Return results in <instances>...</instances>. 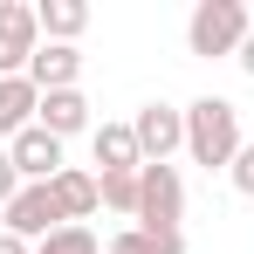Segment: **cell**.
Returning a JSON list of instances; mask_svg holds the SVG:
<instances>
[{
  "label": "cell",
  "instance_id": "cell-1",
  "mask_svg": "<svg viewBox=\"0 0 254 254\" xmlns=\"http://www.w3.org/2000/svg\"><path fill=\"white\" fill-rule=\"evenodd\" d=\"M241 110L227 103V96H199V103H186V151H192V165L206 172H227L241 158Z\"/></svg>",
  "mask_w": 254,
  "mask_h": 254
},
{
  "label": "cell",
  "instance_id": "cell-2",
  "mask_svg": "<svg viewBox=\"0 0 254 254\" xmlns=\"http://www.w3.org/2000/svg\"><path fill=\"white\" fill-rule=\"evenodd\" d=\"M254 35V21H248V7L241 0H199L192 7V21H186V48L192 55H241V42Z\"/></svg>",
  "mask_w": 254,
  "mask_h": 254
},
{
  "label": "cell",
  "instance_id": "cell-3",
  "mask_svg": "<svg viewBox=\"0 0 254 254\" xmlns=\"http://www.w3.org/2000/svg\"><path fill=\"white\" fill-rule=\"evenodd\" d=\"M137 227H151V234H179V220H186V179L179 165H144L137 172Z\"/></svg>",
  "mask_w": 254,
  "mask_h": 254
},
{
  "label": "cell",
  "instance_id": "cell-4",
  "mask_svg": "<svg viewBox=\"0 0 254 254\" xmlns=\"http://www.w3.org/2000/svg\"><path fill=\"white\" fill-rule=\"evenodd\" d=\"M130 130H137L144 165H172V151H186V110H172V103H144Z\"/></svg>",
  "mask_w": 254,
  "mask_h": 254
},
{
  "label": "cell",
  "instance_id": "cell-5",
  "mask_svg": "<svg viewBox=\"0 0 254 254\" xmlns=\"http://www.w3.org/2000/svg\"><path fill=\"white\" fill-rule=\"evenodd\" d=\"M35 48H42V21H35V7L0 0V76H28Z\"/></svg>",
  "mask_w": 254,
  "mask_h": 254
},
{
  "label": "cell",
  "instance_id": "cell-6",
  "mask_svg": "<svg viewBox=\"0 0 254 254\" xmlns=\"http://www.w3.org/2000/svg\"><path fill=\"white\" fill-rule=\"evenodd\" d=\"M0 227H7V234H21L28 248H42L48 234H55V227H69V220H62V206H55V192H48V186H21Z\"/></svg>",
  "mask_w": 254,
  "mask_h": 254
},
{
  "label": "cell",
  "instance_id": "cell-7",
  "mask_svg": "<svg viewBox=\"0 0 254 254\" xmlns=\"http://www.w3.org/2000/svg\"><path fill=\"white\" fill-rule=\"evenodd\" d=\"M7 158L21 172V186H55V172H62V137H48L42 124H28L14 144H7Z\"/></svg>",
  "mask_w": 254,
  "mask_h": 254
},
{
  "label": "cell",
  "instance_id": "cell-8",
  "mask_svg": "<svg viewBox=\"0 0 254 254\" xmlns=\"http://www.w3.org/2000/svg\"><path fill=\"white\" fill-rule=\"evenodd\" d=\"M76 76H83V48H69V42H42L35 48V62H28V83L42 89H76Z\"/></svg>",
  "mask_w": 254,
  "mask_h": 254
},
{
  "label": "cell",
  "instance_id": "cell-9",
  "mask_svg": "<svg viewBox=\"0 0 254 254\" xmlns=\"http://www.w3.org/2000/svg\"><path fill=\"white\" fill-rule=\"evenodd\" d=\"M48 192H55V206H62V220H69V227H83L89 213L103 206L96 172H76V165H62V172H55V186H48Z\"/></svg>",
  "mask_w": 254,
  "mask_h": 254
},
{
  "label": "cell",
  "instance_id": "cell-10",
  "mask_svg": "<svg viewBox=\"0 0 254 254\" xmlns=\"http://www.w3.org/2000/svg\"><path fill=\"white\" fill-rule=\"evenodd\" d=\"M35 124H42L48 137L96 130V124H89V96H83V89H48V96H42V110H35Z\"/></svg>",
  "mask_w": 254,
  "mask_h": 254
},
{
  "label": "cell",
  "instance_id": "cell-11",
  "mask_svg": "<svg viewBox=\"0 0 254 254\" xmlns=\"http://www.w3.org/2000/svg\"><path fill=\"white\" fill-rule=\"evenodd\" d=\"M35 110H42V89L28 83V76H0V137L7 144L35 124Z\"/></svg>",
  "mask_w": 254,
  "mask_h": 254
},
{
  "label": "cell",
  "instance_id": "cell-12",
  "mask_svg": "<svg viewBox=\"0 0 254 254\" xmlns=\"http://www.w3.org/2000/svg\"><path fill=\"white\" fill-rule=\"evenodd\" d=\"M89 151H96V165H103V172H137V165H144L137 130H130V124H96V130H89Z\"/></svg>",
  "mask_w": 254,
  "mask_h": 254
},
{
  "label": "cell",
  "instance_id": "cell-13",
  "mask_svg": "<svg viewBox=\"0 0 254 254\" xmlns=\"http://www.w3.org/2000/svg\"><path fill=\"white\" fill-rule=\"evenodd\" d=\"M35 21H42L48 42H69V48H76V35L89 28V7H83V0H42V7H35Z\"/></svg>",
  "mask_w": 254,
  "mask_h": 254
},
{
  "label": "cell",
  "instance_id": "cell-14",
  "mask_svg": "<svg viewBox=\"0 0 254 254\" xmlns=\"http://www.w3.org/2000/svg\"><path fill=\"white\" fill-rule=\"evenodd\" d=\"M103 254H186V234H151V227H124Z\"/></svg>",
  "mask_w": 254,
  "mask_h": 254
},
{
  "label": "cell",
  "instance_id": "cell-15",
  "mask_svg": "<svg viewBox=\"0 0 254 254\" xmlns=\"http://www.w3.org/2000/svg\"><path fill=\"white\" fill-rule=\"evenodd\" d=\"M137 172H144V165H137ZM137 172H96L103 206H110V213H124V220H137V192H144V186H137Z\"/></svg>",
  "mask_w": 254,
  "mask_h": 254
},
{
  "label": "cell",
  "instance_id": "cell-16",
  "mask_svg": "<svg viewBox=\"0 0 254 254\" xmlns=\"http://www.w3.org/2000/svg\"><path fill=\"white\" fill-rule=\"evenodd\" d=\"M35 254H103V241H96L89 227H55V234H48Z\"/></svg>",
  "mask_w": 254,
  "mask_h": 254
},
{
  "label": "cell",
  "instance_id": "cell-17",
  "mask_svg": "<svg viewBox=\"0 0 254 254\" xmlns=\"http://www.w3.org/2000/svg\"><path fill=\"white\" fill-rule=\"evenodd\" d=\"M227 179H234V192H241V199H254V144H241V158L227 165Z\"/></svg>",
  "mask_w": 254,
  "mask_h": 254
},
{
  "label": "cell",
  "instance_id": "cell-18",
  "mask_svg": "<svg viewBox=\"0 0 254 254\" xmlns=\"http://www.w3.org/2000/svg\"><path fill=\"white\" fill-rule=\"evenodd\" d=\"M14 192H21V172H14V158L0 151V213L14 206Z\"/></svg>",
  "mask_w": 254,
  "mask_h": 254
},
{
  "label": "cell",
  "instance_id": "cell-19",
  "mask_svg": "<svg viewBox=\"0 0 254 254\" xmlns=\"http://www.w3.org/2000/svg\"><path fill=\"white\" fill-rule=\"evenodd\" d=\"M0 254H35V248H28L21 234H7V227H0Z\"/></svg>",
  "mask_w": 254,
  "mask_h": 254
},
{
  "label": "cell",
  "instance_id": "cell-20",
  "mask_svg": "<svg viewBox=\"0 0 254 254\" xmlns=\"http://www.w3.org/2000/svg\"><path fill=\"white\" fill-rule=\"evenodd\" d=\"M234 62H241V76H248V83H254V35H248V42H241V55H234Z\"/></svg>",
  "mask_w": 254,
  "mask_h": 254
}]
</instances>
